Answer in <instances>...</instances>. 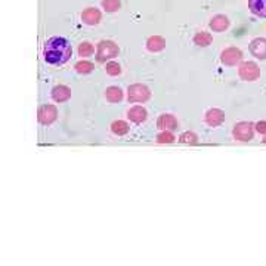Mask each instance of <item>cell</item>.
I'll return each instance as SVG.
<instances>
[{"label": "cell", "instance_id": "6da1fadb", "mask_svg": "<svg viewBox=\"0 0 266 266\" xmlns=\"http://www.w3.org/2000/svg\"><path fill=\"white\" fill-rule=\"evenodd\" d=\"M73 55V47L70 42L64 37H50L47 39L43 47V56L45 61L50 65H63Z\"/></svg>", "mask_w": 266, "mask_h": 266}, {"label": "cell", "instance_id": "7a4b0ae2", "mask_svg": "<svg viewBox=\"0 0 266 266\" xmlns=\"http://www.w3.org/2000/svg\"><path fill=\"white\" fill-rule=\"evenodd\" d=\"M120 49L112 40H101L96 46V61L98 63H107L119 56Z\"/></svg>", "mask_w": 266, "mask_h": 266}, {"label": "cell", "instance_id": "3957f363", "mask_svg": "<svg viewBox=\"0 0 266 266\" xmlns=\"http://www.w3.org/2000/svg\"><path fill=\"white\" fill-rule=\"evenodd\" d=\"M150 98H151V92H150V89H148L145 84L136 83V84L129 86V89H127V99H129V102H132V104L146 102Z\"/></svg>", "mask_w": 266, "mask_h": 266}, {"label": "cell", "instance_id": "277c9868", "mask_svg": "<svg viewBox=\"0 0 266 266\" xmlns=\"http://www.w3.org/2000/svg\"><path fill=\"white\" fill-rule=\"evenodd\" d=\"M232 135L237 141L249 142L254 136V125L250 122H240L234 126L232 129Z\"/></svg>", "mask_w": 266, "mask_h": 266}, {"label": "cell", "instance_id": "5b68a950", "mask_svg": "<svg viewBox=\"0 0 266 266\" xmlns=\"http://www.w3.org/2000/svg\"><path fill=\"white\" fill-rule=\"evenodd\" d=\"M238 74L246 81H254V80L260 77V68H259L257 64L253 63V61H246V63L240 64Z\"/></svg>", "mask_w": 266, "mask_h": 266}, {"label": "cell", "instance_id": "8992f818", "mask_svg": "<svg viewBox=\"0 0 266 266\" xmlns=\"http://www.w3.org/2000/svg\"><path fill=\"white\" fill-rule=\"evenodd\" d=\"M243 61V52L238 47H226L220 53V63L228 67H235Z\"/></svg>", "mask_w": 266, "mask_h": 266}, {"label": "cell", "instance_id": "52a82bcc", "mask_svg": "<svg viewBox=\"0 0 266 266\" xmlns=\"http://www.w3.org/2000/svg\"><path fill=\"white\" fill-rule=\"evenodd\" d=\"M58 117V108L55 105H42L37 111V119L40 122V125L49 126L52 125Z\"/></svg>", "mask_w": 266, "mask_h": 266}, {"label": "cell", "instance_id": "ba28073f", "mask_svg": "<svg viewBox=\"0 0 266 266\" xmlns=\"http://www.w3.org/2000/svg\"><path fill=\"white\" fill-rule=\"evenodd\" d=\"M250 53L253 56H256L257 60H266V39L265 37H257L254 40H251L250 45Z\"/></svg>", "mask_w": 266, "mask_h": 266}, {"label": "cell", "instance_id": "9c48e42d", "mask_svg": "<svg viewBox=\"0 0 266 266\" xmlns=\"http://www.w3.org/2000/svg\"><path fill=\"white\" fill-rule=\"evenodd\" d=\"M229 25H231L229 18H228L226 15H222V14L215 15L213 18H212V19H210V22H209L210 30H213L215 33L225 32V30H228V28H229Z\"/></svg>", "mask_w": 266, "mask_h": 266}, {"label": "cell", "instance_id": "30bf717a", "mask_svg": "<svg viewBox=\"0 0 266 266\" xmlns=\"http://www.w3.org/2000/svg\"><path fill=\"white\" fill-rule=\"evenodd\" d=\"M102 19V14L96 8H87L81 12V21L86 25H98Z\"/></svg>", "mask_w": 266, "mask_h": 266}, {"label": "cell", "instance_id": "8fae6325", "mask_svg": "<svg viewBox=\"0 0 266 266\" xmlns=\"http://www.w3.org/2000/svg\"><path fill=\"white\" fill-rule=\"evenodd\" d=\"M225 122V112L219 108H210L205 112V123L210 127H218Z\"/></svg>", "mask_w": 266, "mask_h": 266}, {"label": "cell", "instance_id": "7c38bea8", "mask_svg": "<svg viewBox=\"0 0 266 266\" xmlns=\"http://www.w3.org/2000/svg\"><path fill=\"white\" fill-rule=\"evenodd\" d=\"M146 117H148V112L141 105H135L127 111V119L135 125H142L146 120Z\"/></svg>", "mask_w": 266, "mask_h": 266}, {"label": "cell", "instance_id": "4fadbf2b", "mask_svg": "<svg viewBox=\"0 0 266 266\" xmlns=\"http://www.w3.org/2000/svg\"><path fill=\"white\" fill-rule=\"evenodd\" d=\"M157 127L160 130H176L178 129V120L173 114H161L157 120Z\"/></svg>", "mask_w": 266, "mask_h": 266}, {"label": "cell", "instance_id": "5bb4252c", "mask_svg": "<svg viewBox=\"0 0 266 266\" xmlns=\"http://www.w3.org/2000/svg\"><path fill=\"white\" fill-rule=\"evenodd\" d=\"M52 99L58 104L61 102H67L70 98H71V89L68 86H64V84H58L52 89Z\"/></svg>", "mask_w": 266, "mask_h": 266}, {"label": "cell", "instance_id": "9a60e30c", "mask_svg": "<svg viewBox=\"0 0 266 266\" xmlns=\"http://www.w3.org/2000/svg\"><path fill=\"white\" fill-rule=\"evenodd\" d=\"M164 47H166L164 37H161V36H151V37H148V40H146V49L150 52L157 53V52H161Z\"/></svg>", "mask_w": 266, "mask_h": 266}, {"label": "cell", "instance_id": "2e32d148", "mask_svg": "<svg viewBox=\"0 0 266 266\" xmlns=\"http://www.w3.org/2000/svg\"><path fill=\"white\" fill-rule=\"evenodd\" d=\"M249 9L253 15L266 18V0H249Z\"/></svg>", "mask_w": 266, "mask_h": 266}, {"label": "cell", "instance_id": "e0dca14e", "mask_svg": "<svg viewBox=\"0 0 266 266\" xmlns=\"http://www.w3.org/2000/svg\"><path fill=\"white\" fill-rule=\"evenodd\" d=\"M194 43L197 45V46L200 47H207L212 45V42H213V37H212V34L207 32H198L195 36H194Z\"/></svg>", "mask_w": 266, "mask_h": 266}, {"label": "cell", "instance_id": "ac0fdd59", "mask_svg": "<svg viewBox=\"0 0 266 266\" xmlns=\"http://www.w3.org/2000/svg\"><path fill=\"white\" fill-rule=\"evenodd\" d=\"M105 98H107V101H110L112 104L120 102L123 99V91L119 86H110L105 91Z\"/></svg>", "mask_w": 266, "mask_h": 266}, {"label": "cell", "instance_id": "d6986e66", "mask_svg": "<svg viewBox=\"0 0 266 266\" xmlns=\"http://www.w3.org/2000/svg\"><path fill=\"white\" fill-rule=\"evenodd\" d=\"M111 130H112L114 135H117V136H123V135H126V133H129L130 126L127 125L126 122H123V120H115V122H112V125H111Z\"/></svg>", "mask_w": 266, "mask_h": 266}, {"label": "cell", "instance_id": "ffe728a7", "mask_svg": "<svg viewBox=\"0 0 266 266\" xmlns=\"http://www.w3.org/2000/svg\"><path fill=\"white\" fill-rule=\"evenodd\" d=\"M95 53V47L91 42H81L78 45V56L81 58H87V56H92Z\"/></svg>", "mask_w": 266, "mask_h": 266}, {"label": "cell", "instance_id": "44dd1931", "mask_svg": "<svg viewBox=\"0 0 266 266\" xmlns=\"http://www.w3.org/2000/svg\"><path fill=\"white\" fill-rule=\"evenodd\" d=\"M102 8L105 12H117L122 8V0H102Z\"/></svg>", "mask_w": 266, "mask_h": 266}, {"label": "cell", "instance_id": "7402d4cb", "mask_svg": "<svg viewBox=\"0 0 266 266\" xmlns=\"http://www.w3.org/2000/svg\"><path fill=\"white\" fill-rule=\"evenodd\" d=\"M74 68H76L78 74H89V73L94 71L95 65L92 63H89V61H78L74 65Z\"/></svg>", "mask_w": 266, "mask_h": 266}, {"label": "cell", "instance_id": "603a6c76", "mask_svg": "<svg viewBox=\"0 0 266 266\" xmlns=\"http://www.w3.org/2000/svg\"><path fill=\"white\" fill-rule=\"evenodd\" d=\"M174 139L176 138L170 130H161L157 135V142H160V143H172V142H174Z\"/></svg>", "mask_w": 266, "mask_h": 266}, {"label": "cell", "instance_id": "cb8c5ba5", "mask_svg": "<svg viewBox=\"0 0 266 266\" xmlns=\"http://www.w3.org/2000/svg\"><path fill=\"white\" fill-rule=\"evenodd\" d=\"M105 71H107L108 76L115 77V76H119L122 73V67H120V64L115 63V61H110V63H107V65H105Z\"/></svg>", "mask_w": 266, "mask_h": 266}, {"label": "cell", "instance_id": "d4e9b609", "mask_svg": "<svg viewBox=\"0 0 266 266\" xmlns=\"http://www.w3.org/2000/svg\"><path fill=\"white\" fill-rule=\"evenodd\" d=\"M179 142L194 145V143H197V142H198V136H197L195 133H192V132H184V133L179 136Z\"/></svg>", "mask_w": 266, "mask_h": 266}, {"label": "cell", "instance_id": "484cf974", "mask_svg": "<svg viewBox=\"0 0 266 266\" xmlns=\"http://www.w3.org/2000/svg\"><path fill=\"white\" fill-rule=\"evenodd\" d=\"M254 129L256 132H259L260 135H266V122H257L254 125Z\"/></svg>", "mask_w": 266, "mask_h": 266}, {"label": "cell", "instance_id": "4316f807", "mask_svg": "<svg viewBox=\"0 0 266 266\" xmlns=\"http://www.w3.org/2000/svg\"><path fill=\"white\" fill-rule=\"evenodd\" d=\"M262 141H263V143H266V135L263 136V139H262Z\"/></svg>", "mask_w": 266, "mask_h": 266}]
</instances>
